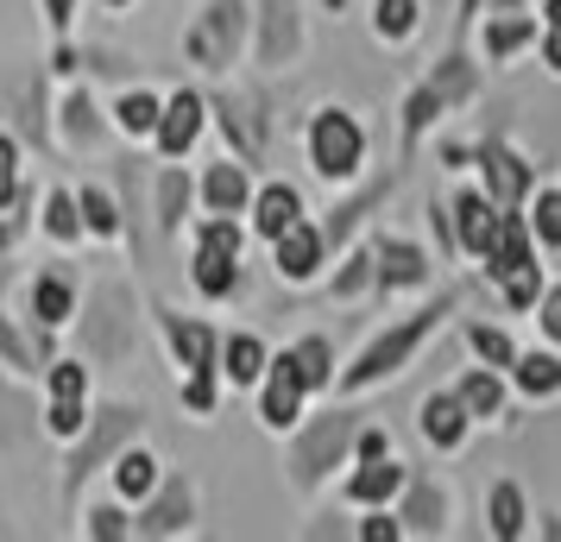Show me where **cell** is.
Listing matches in <instances>:
<instances>
[{
	"instance_id": "52",
	"label": "cell",
	"mask_w": 561,
	"mask_h": 542,
	"mask_svg": "<svg viewBox=\"0 0 561 542\" xmlns=\"http://www.w3.org/2000/svg\"><path fill=\"white\" fill-rule=\"evenodd\" d=\"M107 7H127V0H107Z\"/></svg>"
},
{
	"instance_id": "51",
	"label": "cell",
	"mask_w": 561,
	"mask_h": 542,
	"mask_svg": "<svg viewBox=\"0 0 561 542\" xmlns=\"http://www.w3.org/2000/svg\"><path fill=\"white\" fill-rule=\"evenodd\" d=\"M549 26H561V0H549Z\"/></svg>"
},
{
	"instance_id": "18",
	"label": "cell",
	"mask_w": 561,
	"mask_h": 542,
	"mask_svg": "<svg viewBox=\"0 0 561 542\" xmlns=\"http://www.w3.org/2000/svg\"><path fill=\"white\" fill-rule=\"evenodd\" d=\"M164 328H171V341H178V360L190 366V372H215V328H208V322H190V315L164 310Z\"/></svg>"
},
{
	"instance_id": "45",
	"label": "cell",
	"mask_w": 561,
	"mask_h": 542,
	"mask_svg": "<svg viewBox=\"0 0 561 542\" xmlns=\"http://www.w3.org/2000/svg\"><path fill=\"white\" fill-rule=\"evenodd\" d=\"M127 530H133V523L121 511H107V505H102V511H89V537H127Z\"/></svg>"
},
{
	"instance_id": "20",
	"label": "cell",
	"mask_w": 561,
	"mask_h": 542,
	"mask_svg": "<svg viewBox=\"0 0 561 542\" xmlns=\"http://www.w3.org/2000/svg\"><path fill=\"white\" fill-rule=\"evenodd\" d=\"M379 285H423V278H430V258L416 253V246H410V240H379Z\"/></svg>"
},
{
	"instance_id": "3",
	"label": "cell",
	"mask_w": 561,
	"mask_h": 542,
	"mask_svg": "<svg viewBox=\"0 0 561 542\" xmlns=\"http://www.w3.org/2000/svg\"><path fill=\"white\" fill-rule=\"evenodd\" d=\"M347 441H359L354 411L316 416L304 436H297V448H290V480H297V486H316V480H329V466L347 454Z\"/></svg>"
},
{
	"instance_id": "47",
	"label": "cell",
	"mask_w": 561,
	"mask_h": 542,
	"mask_svg": "<svg viewBox=\"0 0 561 542\" xmlns=\"http://www.w3.org/2000/svg\"><path fill=\"white\" fill-rule=\"evenodd\" d=\"M359 537H366V542H398V537H404V523H398V517H366V523H359Z\"/></svg>"
},
{
	"instance_id": "41",
	"label": "cell",
	"mask_w": 561,
	"mask_h": 542,
	"mask_svg": "<svg viewBox=\"0 0 561 542\" xmlns=\"http://www.w3.org/2000/svg\"><path fill=\"white\" fill-rule=\"evenodd\" d=\"M158 114H164L158 95H127V102H121V127H127V132H152Z\"/></svg>"
},
{
	"instance_id": "23",
	"label": "cell",
	"mask_w": 561,
	"mask_h": 542,
	"mask_svg": "<svg viewBox=\"0 0 561 542\" xmlns=\"http://www.w3.org/2000/svg\"><path fill=\"white\" fill-rule=\"evenodd\" d=\"M70 303H77V297H70V278H38V285H32V315H38V322H45V328H57V322H70Z\"/></svg>"
},
{
	"instance_id": "42",
	"label": "cell",
	"mask_w": 561,
	"mask_h": 542,
	"mask_svg": "<svg viewBox=\"0 0 561 542\" xmlns=\"http://www.w3.org/2000/svg\"><path fill=\"white\" fill-rule=\"evenodd\" d=\"M366 278H379V265H373V253H354V258H347V272L334 278V297H354V290H366Z\"/></svg>"
},
{
	"instance_id": "31",
	"label": "cell",
	"mask_w": 561,
	"mask_h": 542,
	"mask_svg": "<svg viewBox=\"0 0 561 542\" xmlns=\"http://www.w3.org/2000/svg\"><path fill=\"white\" fill-rule=\"evenodd\" d=\"M45 228H51L57 240H77L82 233V203L70 189H51V196H45Z\"/></svg>"
},
{
	"instance_id": "14",
	"label": "cell",
	"mask_w": 561,
	"mask_h": 542,
	"mask_svg": "<svg viewBox=\"0 0 561 542\" xmlns=\"http://www.w3.org/2000/svg\"><path fill=\"white\" fill-rule=\"evenodd\" d=\"M82 385H89V372H82V366H51V429L57 436H77L82 429Z\"/></svg>"
},
{
	"instance_id": "21",
	"label": "cell",
	"mask_w": 561,
	"mask_h": 542,
	"mask_svg": "<svg viewBox=\"0 0 561 542\" xmlns=\"http://www.w3.org/2000/svg\"><path fill=\"white\" fill-rule=\"evenodd\" d=\"M247 171H253V164H215V171L203 177V203L215 208V215L247 208Z\"/></svg>"
},
{
	"instance_id": "40",
	"label": "cell",
	"mask_w": 561,
	"mask_h": 542,
	"mask_svg": "<svg viewBox=\"0 0 561 542\" xmlns=\"http://www.w3.org/2000/svg\"><path fill=\"white\" fill-rule=\"evenodd\" d=\"M0 360H7V366H20V372H38V354L26 347V335H20V328H13L7 315H0Z\"/></svg>"
},
{
	"instance_id": "1",
	"label": "cell",
	"mask_w": 561,
	"mask_h": 542,
	"mask_svg": "<svg viewBox=\"0 0 561 542\" xmlns=\"http://www.w3.org/2000/svg\"><path fill=\"white\" fill-rule=\"evenodd\" d=\"M455 310V297H442V303H430V310H416L410 322H398V328H385L366 354H359V366H347V391H366V385H379V379H391L398 366H410V354L430 341V328L442 322V315Z\"/></svg>"
},
{
	"instance_id": "34",
	"label": "cell",
	"mask_w": 561,
	"mask_h": 542,
	"mask_svg": "<svg viewBox=\"0 0 561 542\" xmlns=\"http://www.w3.org/2000/svg\"><path fill=\"white\" fill-rule=\"evenodd\" d=\"M64 132H70V146H89V139L102 132V120H95V102H89V95H70V102H64Z\"/></svg>"
},
{
	"instance_id": "8",
	"label": "cell",
	"mask_w": 561,
	"mask_h": 542,
	"mask_svg": "<svg viewBox=\"0 0 561 542\" xmlns=\"http://www.w3.org/2000/svg\"><path fill=\"white\" fill-rule=\"evenodd\" d=\"M297 45H304L297 0H259V64H290Z\"/></svg>"
},
{
	"instance_id": "43",
	"label": "cell",
	"mask_w": 561,
	"mask_h": 542,
	"mask_svg": "<svg viewBox=\"0 0 561 542\" xmlns=\"http://www.w3.org/2000/svg\"><path fill=\"white\" fill-rule=\"evenodd\" d=\"M20 196V164H13V139L0 132V203H13Z\"/></svg>"
},
{
	"instance_id": "17",
	"label": "cell",
	"mask_w": 561,
	"mask_h": 542,
	"mask_svg": "<svg viewBox=\"0 0 561 542\" xmlns=\"http://www.w3.org/2000/svg\"><path fill=\"white\" fill-rule=\"evenodd\" d=\"M455 233H460V246L485 253V246L499 240V203H492V196H460L455 203Z\"/></svg>"
},
{
	"instance_id": "32",
	"label": "cell",
	"mask_w": 561,
	"mask_h": 542,
	"mask_svg": "<svg viewBox=\"0 0 561 542\" xmlns=\"http://www.w3.org/2000/svg\"><path fill=\"white\" fill-rule=\"evenodd\" d=\"M530 233L542 246H561V189H542L530 208Z\"/></svg>"
},
{
	"instance_id": "27",
	"label": "cell",
	"mask_w": 561,
	"mask_h": 542,
	"mask_svg": "<svg viewBox=\"0 0 561 542\" xmlns=\"http://www.w3.org/2000/svg\"><path fill=\"white\" fill-rule=\"evenodd\" d=\"M114 480H121V492H127V498H146V492L158 486V461L146 454V448H127V454H121V466H114Z\"/></svg>"
},
{
	"instance_id": "48",
	"label": "cell",
	"mask_w": 561,
	"mask_h": 542,
	"mask_svg": "<svg viewBox=\"0 0 561 542\" xmlns=\"http://www.w3.org/2000/svg\"><path fill=\"white\" fill-rule=\"evenodd\" d=\"M45 13H51V26H70V13H77V0H45Z\"/></svg>"
},
{
	"instance_id": "5",
	"label": "cell",
	"mask_w": 561,
	"mask_h": 542,
	"mask_svg": "<svg viewBox=\"0 0 561 542\" xmlns=\"http://www.w3.org/2000/svg\"><path fill=\"white\" fill-rule=\"evenodd\" d=\"M359 152H366V132H359L354 114H341V107L316 114V127H309V158H316L322 177H354Z\"/></svg>"
},
{
	"instance_id": "7",
	"label": "cell",
	"mask_w": 561,
	"mask_h": 542,
	"mask_svg": "<svg viewBox=\"0 0 561 542\" xmlns=\"http://www.w3.org/2000/svg\"><path fill=\"white\" fill-rule=\"evenodd\" d=\"M133 436H139V411H133V404H114V411H102V416H95V429L82 436V448L70 454V480H64V486L82 492V480H89L95 466L114 461V454H121Z\"/></svg>"
},
{
	"instance_id": "12",
	"label": "cell",
	"mask_w": 561,
	"mask_h": 542,
	"mask_svg": "<svg viewBox=\"0 0 561 542\" xmlns=\"http://www.w3.org/2000/svg\"><path fill=\"white\" fill-rule=\"evenodd\" d=\"M196 132H203V102H196V89H183V95H171L164 114H158V146L171 158H183L196 146Z\"/></svg>"
},
{
	"instance_id": "37",
	"label": "cell",
	"mask_w": 561,
	"mask_h": 542,
	"mask_svg": "<svg viewBox=\"0 0 561 542\" xmlns=\"http://www.w3.org/2000/svg\"><path fill=\"white\" fill-rule=\"evenodd\" d=\"M416 32V0H379V38H410Z\"/></svg>"
},
{
	"instance_id": "35",
	"label": "cell",
	"mask_w": 561,
	"mask_h": 542,
	"mask_svg": "<svg viewBox=\"0 0 561 542\" xmlns=\"http://www.w3.org/2000/svg\"><path fill=\"white\" fill-rule=\"evenodd\" d=\"M524 38H530V20L505 13V20H492V26H485V51H492V57H511Z\"/></svg>"
},
{
	"instance_id": "24",
	"label": "cell",
	"mask_w": 561,
	"mask_h": 542,
	"mask_svg": "<svg viewBox=\"0 0 561 542\" xmlns=\"http://www.w3.org/2000/svg\"><path fill=\"white\" fill-rule=\"evenodd\" d=\"M485 511H492V537H517V530H524V492L511 486V480H499V486H492V498H485Z\"/></svg>"
},
{
	"instance_id": "49",
	"label": "cell",
	"mask_w": 561,
	"mask_h": 542,
	"mask_svg": "<svg viewBox=\"0 0 561 542\" xmlns=\"http://www.w3.org/2000/svg\"><path fill=\"white\" fill-rule=\"evenodd\" d=\"M359 454H366V461H373V454H385V436H379V429H359Z\"/></svg>"
},
{
	"instance_id": "46",
	"label": "cell",
	"mask_w": 561,
	"mask_h": 542,
	"mask_svg": "<svg viewBox=\"0 0 561 542\" xmlns=\"http://www.w3.org/2000/svg\"><path fill=\"white\" fill-rule=\"evenodd\" d=\"M536 310H542V315H536V322H542V335H549V341H561V290H549V297H536Z\"/></svg>"
},
{
	"instance_id": "28",
	"label": "cell",
	"mask_w": 561,
	"mask_h": 542,
	"mask_svg": "<svg viewBox=\"0 0 561 542\" xmlns=\"http://www.w3.org/2000/svg\"><path fill=\"white\" fill-rule=\"evenodd\" d=\"M297 372H304L309 391L334 379V354H329V341H322V335H304V341H297Z\"/></svg>"
},
{
	"instance_id": "29",
	"label": "cell",
	"mask_w": 561,
	"mask_h": 542,
	"mask_svg": "<svg viewBox=\"0 0 561 542\" xmlns=\"http://www.w3.org/2000/svg\"><path fill=\"white\" fill-rule=\"evenodd\" d=\"M517 385L524 391H561V360L556 354H517Z\"/></svg>"
},
{
	"instance_id": "13",
	"label": "cell",
	"mask_w": 561,
	"mask_h": 542,
	"mask_svg": "<svg viewBox=\"0 0 561 542\" xmlns=\"http://www.w3.org/2000/svg\"><path fill=\"white\" fill-rule=\"evenodd\" d=\"M190 511H196V486H190V480H171V486H164V498H158V505H146V517H139V537H178V530H190Z\"/></svg>"
},
{
	"instance_id": "44",
	"label": "cell",
	"mask_w": 561,
	"mask_h": 542,
	"mask_svg": "<svg viewBox=\"0 0 561 542\" xmlns=\"http://www.w3.org/2000/svg\"><path fill=\"white\" fill-rule=\"evenodd\" d=\"M183 404H190V411H215V379H208V372H190V385H183Z\"/></svg>"
},
{
	"instance_id": "11",
	"label": "cell",
	"mask_w": 561,
	"mask_h": 542,
	"mask_svg": "<svg viewBox=\"0 0 561 542\" xmlns=\"http://www.w3.org/2000/svg\"><path fill=\"white\" fill-rule=\"evenodd\" d=\"M322 253H329L322 228H309V221H290V228L278 233V278L304 285L309 272H316V258H322Z\"/></svg>"
},
{
	"instance_id": "33",
	"label": "cell",
	"mask_w": 561,
	"mask_h": 542,
	"mask_svg": "<svg viewBox=\"0 0 561 542\" xmlns=\"http://www.w3.org/2000/svg\"><path fill=\"white\" fill-rule=\"evenodd\" d=\"M183 203H190V177H183V171H164V177H158V221H164V228H178Z\"/></svg>"
},
{
	"instance_id": "38",
	"label": "cell",
	"mask_w": 561,
	"mask_h": 542,
	"mask_svg": "<svg viewBox=\"0 0 561 542\" xmlns=\"http://www.w3.org/2000/svg\"><path fill=\"white\" fill-rule=\"evenodd\" d=\"M473 354H480V360H492V366H517V347H511V335L505 328H473Z\"/></svg>"
},
{
	"instance_id": "16",
	"label": "cell",
	"mask_w": 561,
	"mask_h": 542,
	"mask_svg": "<svg viewBox=\"0 0 561 542\" xmlns=\"http://www.w3.org/2000/svg\"><path fill=\"white\" fill-rule=\"evenodd\" d=\"M398 486H404V461L373 454V461L347 480V498H354V505H385V498H398Z\"/></svg>"
},
{
	"instance_id": "4",
	"label": "cell",
	"mask_w": 561,
	"mask_h": 542,
	"mask_svg": "<svg viewBox=\"0 0 561 542\" xmlns=\"http://www.w3.org/2000/svg\"><path fill=\"white\" fill-rule=\"evenodd\" d=\"M139 341V322H133V297L121 285H95V303H89V347L95 360L121 366Z\"/></svg>"
},
{
	"instance_id": "9",
	"label": "cell",
	"mask_w": 561,
	"mask_h": 542,
	"mask_svg": "<svg viewBox=\"0 0 561 542\" xmlns=\"http://www.w3.org/2000/svg\"><path fill=\"white\" fill-rule=\"evenodd\" d=\"M480 171H485V196L499 203V215H511V208L524 203V189H530V164L517 152H505V146H480Z\"/></svg>"
},
{
	"instance_id": "6",
	"label": "cell",
	"mask_w": 561,
	"mask_h": 542,
	"mask_svg": "<svg viewBox=\"0 0 561 542\" xmlns=\"http://www.w3.org/2000/svg\"><path fill=\"white\" fill-rule=\"evenodd\" d=\"M240 228L233 221H208L203 233H196V265H190V278H196V290L203 297H233V285H240Z\"/></svg>"
},
{
	"instance_id": "26",
	"label": "cell",
	"mask_w": 561,
	"mask_h": 542,
	"mask_svg": "<svg viewBox=\"0 0 561 542\" xmlns=\"http://www.w3.org/2000/svg\"><path fill=\"white\" fill-rule=\"evenodd\" d=\"M430 89L448 107H460L467 95H473V64H467V57H442V64H435V77H430Z\"/></svg>"
},
{
	"instance_id": "25",
	"label": "cell",
	"mask_w": 561,
	"mask_h": 542,
	"mask_svg": "<svg viewBox=\"0 0 561 542\" xmlns=\"http://www.w3.org/2000/svg\"><path fill=\"white\" fill-rule=\"evenodd\" d=\"M404 517H410V530H423V537H442V517H448V498H442V486H423L410 492V505H404Z\"/></svg>"
},
{
	"instance_id": "15",
	"label": "cell",
	"mask_w": 561,
	"mask_h": 542,
	"mask_svg": "<svg viewBox=\"0 0 561 542\" xmlns=\"http://www.w3.org/2000/svg\"><path fill=\"white\" fill-rule=\"evenodd\" d=\"M467 423H473V411L460 404V391H435L430 404H423V436L435 448H460L467 441Z\"/></svg>"
},
{
	"instance_id": "22",
	"label": "cell",
	"mask_w": 561,
	"mask_h": 542,
	"mask_svg": "<svg viewBox=\"0 0 561 542\" xmlns=\"http://www.w3.org/2000/svg\"><path fill=\"white\" fill-rule=\"evenodd\" d=\"M221 366H228L233 385H259V379L272 372V360H265V341H259V335H233L228 347H221Z\"/></svg>"
},
{
	"instance_id": "39",
	"label": "cell",
	"mask_w": 561,
	"mask_h": 542,
	"mask_svg": "<svg viewBox=\"0 0 561 542\" xmlns=\"http://www.w3.org/2000/svg\"><path fill=\"white\" fill-rule=\"evenodd\" d=\"M536 297H542V278H536V265H517V272H505V303H511V310H530Z\"/></svg>"
},
{
	"instance_id": "50",
	"label": "cell",
	"mask_w": 561,
	"mask_h": 542,
	"mask_svg": "<svg viewBox=\"0 0 561 542\" xmlns=\"http://www.w3.org/2000/svg\"><path fill=\"white\" fill-rule=\"evenodd\" d=\"M542 57L561 70V26H549V38H542Z\"/></svg>"
},
{
	"instance_id": "30",
	"label": "cell",
	"mask_w": 561,
	"mask_h": 542,
	"mask_svg": "<svg viewBox=\"0 0 561 542\" xmlns=\"http://www.w3.org/2000/svg\"><path fill=\"white\" fill-rule=\"evenodd\" d=\"M460 404L473 416H499L505 411V385H499L492 372H473V379H460Z\"/></svg>"
},
{
	"instance_id": "10",
	"label": "cell",
	"mask_w": 561,
	"mask_h": 542,
	"mask_svg": "<svg viewBox=\"0 0 561 542\" xmlns=\"http://www.w3.org/2000/svg\"><path fill=\"white\" fill-rule=\"evenodd\" d=\"M304 372H297V347H284L278 360H272V385H265V423L272 429H290L297 411H304Z\"/></svg>"
},
{
	"instance_id": "19",
	"label": "cell",
	"mask_w": 561,
	"mask_h": 542,
	"mask_svg": "<svg viewBox=\"0 0 561 542\" xmlns=\"http://www.w3.org/2000/svg\"><path fill=\"white\" fill-rule=\"evenodd\" d=\"M290 221H304V196H297L290 183H272V189H259V203H253V228L278 240V233L290 228Z\"/></svg>"
},
{
	"instance_id": "36",
	"label": "cell",
	"mask_w": 561,
	"mask_h": 542,
	"mask_svg": "<svg viewBox=\"0 0 561 542\" xmlns=\"http://www.w3.org/2000/svg\"><path fill=\"white\" fill-rule=\"evenodd\" d=\"M77 203H82V221L95 228V240H114L121 233V215H114V203H107L102 189H82Z\"/></svg>"
},
{
	"instance_id": "2",
	"label": "cell",
	"mask_w": 561,
	"mask_h": 542,
	"mask_svg": "<svg viewBox=\"0 0 561 542\" xmlns=\"http://www.w3.org/2000/svg\"><path fill=\"white\" fill-rule=\"evenodd\" d=\"M240 45H247V0H208L196 13V26H190V38H183L190 64H203V70H228Z\"/></svg>"
}]
</instances>
